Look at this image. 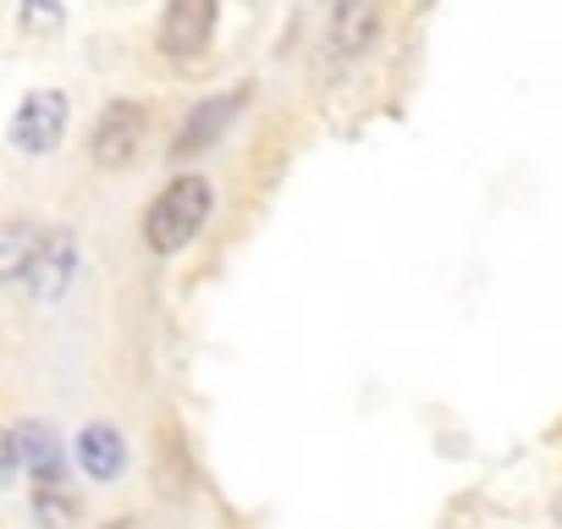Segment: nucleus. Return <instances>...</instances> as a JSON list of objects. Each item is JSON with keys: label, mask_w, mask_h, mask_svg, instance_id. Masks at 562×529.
<instances>
[{"label": "nucleus", "mask_w": 562, "mask_h": 529, "mask_svg": "<svg viewBox=\"0 0 562 529\" xmlns=\"http://www.w3.org/2000/svg\"><path fill=\"white\" fill-rule=\"evenodd\" d=\"M61 133H67V94H56V89H34L12 116V149L18 155H50L61 144Z\"/></svg>", "instance_id": "obj_5"}, {"label": "nucleus", "mask_w": 562, "mask_h": 529, "mask_svg": "<svg viewBox=\"0 0 562 529\" xmlns=\"http://www.w3.org/2000/svg\"><path fill=\"white\" fill-rule=\"evenodd\" d=\"M215 12L221 0H171L160 12V50L171 61H193L210 50V34H215Z\"/></svg>", "instance_id": "obj_6"}, {"label": "nucleus", "mask_w": 562, "mask_h": 529, "mask_svg": "<svg viewBox=\"0 0 562 529\" xmlns=\"http://www.w3.org/2000/svg\"><path fill=\"white\" fill-rule=\"evenodd\" d=\"M40 243H45V232H40V226L12 221L7 232H0V277H7V282H23V271H29L34 254H40Z\"/></svg>", "instance_id": "obj_10"}, {"label": "nucleus", "mask_w": 562, "mask_h": 529, "mask_svg": "<svg viewBox=\"0 0 562 529\" xmlns=\"http://www.w3.org/2000/svg\"><path fill=\"white\" fill-rule=\"evenodd\" d=\"M61 23H67L61 0H23V29H34V34H56Z\"/></svg>", "instance_id": "obj_12"}, {"label": "nucleus", "mask_w": 562, "mask_h": 529, "mask_svg": "<svg viewBox=\"0 0 562 529\" xmlns=\"http://www.w3.org/2000/svg\"><path fill=\"white\" fill-rule=\"evenodd\" d=\"M243 89H232L226 100L215 94V100H204V105H193V116L182 122V133H177V144H171V155H199V149H210L221 133H226V122L243 111Z\"/></svg>", "instance_id": "obj_9"}, {"label": "nucleus", "mask_w": 562, "mask_h": 529, "mask_svg": "<svg viewBox=\"0 0 562 529\" xmlns=\"http://www.w3.org/2000/svg\"><path fill=\"white\" fill-rule=\"evenodd\" d=\"M210 210H215V188H210V177H199V171H177V177L155 193V204L144 210V243H149V254L177 259V254L204 232Z\"/></svg>", "instance_id": "obj_1"}, {"label": "nucleus", "mask_w": 562, "mask_h": 529, "mask_svg": "<svg viewBox=\"0 0 562 529\" xmlns=\"http://www.w3.org/2000/svg\"><path fill=\"white\" fill-rule=\"evenodd\" d=\"M144 127H149V111L133 105V100H111L100 116H94V133H89V160L100 171H122L133 166L138 144H144Z\"/></svg>", "instance_id": "obj_2"}, {"label": "nucleus", "mask_w": 562, "mask_h": 529, "mask_svg": "<svg viewBox=\"0 0 562 529\" xmlns=\"http://www.w3.org/2000/svg\"><path fill=\"white\" fill-rule=\"evenodd\" d=\"M34 518L45 529H67V524H78V502L61 496V485H40L34 491Z\"/></svg>", "instance_id": "obj_11"}, {"label": "nucleus", "mask_w": 562, "mask_h": 529, "mask_svg": "<svg viewBox=\"0 0 562 529\" xmlns=\"http://www.w3.org/2000/svg\"><path fill=\"white\" fill-rule=\"evenodd\" d=\"M78 469H83L94 485L122 480V469H127V441H122V430H116V425H83V430H78Z\"/></svg>", "instance_id": "obj_8"}, {"label": "nucleus", "mask_w": 562, "mask_h": 529, "mask_svg": "<svg viewBox=\"0 0 562 529\" xmlns=\"http://www.w3.org/2000/svg\"><path fill=\"white\" fill-rule=\"evenodd\" d=\"M0 469H7V480H18L29 469L40 485H61V441H56V430L40 425V419H18L7 430V447H0Z\"/></svg>", "instance_id": "obj_4"}, {"label": "nucleus", "mask_w": 562, "mask_h": 529, "mask_svg": "<svg viewBox=\"0 0 562 529\" xmlns=\"http://www.w3.org/2000/svg\"><path fill=\"white\" fill-rule=\"evenodd\" d=\"M78 264H83V254H78V243L67 237V232H45V243H40V254H34V264L23 271V293H29V304L34 309H50V304H61L67 299V288L78 282Z\"/></svg>", "instance_id": "obj_3"}, {"label": "nucleus", "mask_w": 562, "mask_h": 529, "mask_svg": "<svg viewBox=\"0 0 562 529\" xmlns=\"http://www.w3.org/2000/svg\"><path fill=\"white\" fill-rule=\"evenodd\" d=\"M381 40V0H331L326 45L331 61H364Z\"/></svg>", "instance_id": "obj_7"}, {"label": "nucleus", "mask_w": 562, "mask_h": 529, "mask_svg": "<svg viewBox=\"0 0 562 529\" xmlns=\"http://www.w3.org/2000/svg\"><path fill=\"white\" fill-rule=\"evenodd\" d=\"M551 518H557V524H562V496H557V502H551Z\"/></svg>", "instance_id": "obj_13"}]
</instances>
